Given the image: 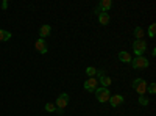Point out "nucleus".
<instances>
[{"instance_id":"f257e3e1","label":"nucleus","mask_w":156,"mask_h":116,"mask_svg":"<svg viewBox=\"0 0 156 116\" xmlns=\"http://www.w3.org/2000/svg\"><path fill=\"white\" fill-rule=\"evenodd\" d=\"M148 64H150V63H148L147 57H144V55L136 57L134 60H131V66H133L134 69H147Z\"/></svg>"},{"instance_id":"f03ea898","label":"nucleus","mask_w":156,"mask_h":116,"mask_svg":"<svg viewBox=\"0 0 156 116\" xmlns=\"http://www.w3.org/2000/svg\"><path fill=\"white\" fill-rule=\"evenodd\" d=\"M95 96H97V100L100 102V104H105V102H108L109 97H111L109 89H108V88H103V86L95 89Z\"/></svg>"},{"instance_id":"7ed1b4c3","label":"nucleus","mask_w":156,"mask_h":116,"mask_svg":"<svg viewBox=\"0 0 156 116\" xmlns=\"http://www.w3.org/2000/svg\"><path fill=\"white\" fill-rule=\"evenodd\" d=\"M67 102H69V94L67 93H61L59 96H58V99H56V108H58V113L59 114H62V110L67 107Z\"/></svg>"},{"instance_id":"20e7f679","label":"nucleus","mask_w":156,"mask_h":116,"mask_svg":"<svg viewBox=\"0 0 156 116\" xmlns=\"http://www.w3.org/2000/svg\"><path fill=\"white\" fill-rule=\"evenodd\" d=\"M133 50H134L136 57L144 55V52L147 50V43H145L144 39H134V43H133Z\"/></svg>"},{"instance_id":"39448f33","label":"nucleus","mask_w":156,"mask_h":116,"mask_svg":"<svg viewBox=\"0 0 156 116\" xmlns=\"http://www.w3.org/2000/svg\"><path fill=\"white\" fill-rule=\"evenodd\" d=\"M133 88L139 93V96H144V94L147 93V82H145L144 79H136V80L133 82Z\"/></svg>"},{"instance_id":"423d86ee","label":"nucleus","mask_w":156,"mask_h":116,"mask_svg":"<svg viewBox=\"0 0 156 116\" xmlns=\"http://www.w3.org/2000/svg\"><path fill=\"white\" fill-rule=\"evenodd\" d=\"M112 6V2L111 0H101L98 3V6L95 8V14H100V13H108Z\"/></svg>"},{"instance_id":"0eeeda50","label":"nucleus","mask_w":156,"mask_h":116,"mask_svg":"<svg viewBox=\"0 0 156 116\" xmlns=\"http://www.w3.org/2000/svg\"><path fill=\"white\" fill-rule=\"evenodd\" d=\"M97 86H98V80L94 79V77H89V79L84 82V89L89 91V93H94L97 89Z\"/></svg>"},{"instance_id":"6e6552de","label":"nucleus","mask_w":156,"mask_h":116,"mask_svg":"<svg viewBox=\"0 0 156 116\" xmlns=\"http://www.w3.org/2000/svg\"><path fill=\"white\" fill-rule=\"evenodd\" d=\"M34 47L39 54H47V50H48V46H47V41L42 39V38H39V39H36L34 43Z\"/></svg>"},{"instance_id":"1a4fd4ad","label":"nucleus","mask_w":156,"mask_h":116,"mask_svg":"<svg viewBox=\"0 0 156 116\" xmlns=\"http://www.w3.org/2000/svg\"><path fill=\"white\" fill-rule=\"evenodd\" d=\"M108 102H109V105H111V107H114V108H115V107H119V105L122 104V102H123V96H122V94H114V96H111V97H109V100H108Z\"/></svg>"},{"instance_id":"9d476101","label":"nucleus","mask_w":156,"mask_h":116,"mask_svg":"<svg viewBox=\"0 0 156 116\" xmlns=\"http://www.w3.org/2000/svg\"><path fill=\"white\" fill-rule=\"evenodd\" d=\"M98 83H100L103 88H108V86H111L112 79H111L109 75H100V80H98Z\"/></svg>"},{"instance_id":"9b49d317","label":"nucleus","mask_w":156,"mask_h":116,"mask_svg":"<svg viewBox=\"0 0 156 116\" xmlns=\"http://www.w3.org/2000/svg\"><path fill=\"white\" fill-rule=\"evenodd\" d=\"M50 33H51V27H50V25H42L41 30H39V36H41L42 39H44V38H47Z\"/></svg>"},{"instance_id":"f8f14e48","label":"nucleus","mask_w":156,"mask_h":116,"mask_svg":"<svg viewBox=\"0 0 156 116\" xmlns=\"http://www.w3.org/2000/svg\"><path fill=\"white\" fill-rule=\"evenodd\" d=\"M98 22L101 25H108L109 24V13H100L98 14Z\"/></svg>"},{"instance_id":"ddd939ff","label":"nucleus","mask_w":156,"mask_h":116,"mask_svg":"<svg viewBox=\"0 0 156 116\" xmlns=\"http://www.w3.org/2000/svg\"><path fill=\"white\" fill-rule=\"evenodd\" d=\"M119 60H120V61H123V63H131L133 57L129 55L128 52H123V50H122V52L119 54Z\"/></svg>"},{"instance_id":"4468645a","label":"nucleus","mask_w":156,"mask_h":116,"mask_svg":"<svg viewBox=\"0 0 156 116\" xmlns=\"http://www.w3.org/2000/svg\"><path fill=\"white\" fill-rule=\"evenodd\" d=\"M11 38V33L6 30H0V41H8Z\"/></svg>"},{"instance_id":"2eb2a0df","label":"nucleus","mask_w":156,"mask_h":116,"mask_svg":"<svg viewBox=\"0 0 156 116\" xmlns=\"http://www.w3.org/2000/svg\"><path fill=\"white\" fill-rule=\"evenodd\" d=\"M134 36L137 38V39H142V38H144V30H142V27L134 28Z\"/></svg>"},{"instance_id":"dca6fc26","label":"nucleus","mask_w":156,"mask_h":116,"mask_svg":"<svg viewBox=\"0 0 156 116\" xmlns=\"http://www.w3.org/2000/svg\"><path fill=\"white\" fill-rule=\"evenodd\" d=\"M44 108H45L47 111H50V113H58V108H56L55 104H45Z\"/></svg>"},{"instance_id":"f3484780","label":"nucleus","mask_w":156,"mask_h":116,"mask_svg":"<svg viewBox=\"0 0 156 116\" xmlns=\"http://www.w3.org/2000/svg\"><path fill=\"white\" fill-rule=\"evenodd\" d=\"M154 33H156V24H151L148 27V36L150 38H154Z\"/></svg>"},{"instance_id":"a211bd4d","label":"nucleus","mask_w":156,"mask_h":116,"mask_svg":"<svg viewBox=\"0 0 156 116\" xmlns=\"http://www.w3.org/2000/svg\"><path fill=\"white\" fill-rule=\"evenodd\" d=\"M86 74H87V75H95V74H97V69L92 68V66H89V68L86 69Z\"/></svg>"},{"instance_id":"6ab92c4d","label":"nucleus","mask_w":156,"mask_h":116,"mask_svg":"<svg viewBox=\"0 0 156 116\" xmlns=\"http://www.w3.org/2000/svg\"><path fill=\"white\" fill-rule=\"evenodd\" d=\"M147 89H148V93H150V94H154V93H156V83H150Z\"/></svg>"},{"instance_id":"aec40b11","label":"nucleus","mask_w":156,"mask_h":116,"mask_svg":"<svg viewBox=\"0 0 156 116\" xmlns=\"http://www.w3.org/2000/svg\"><path fill=\"white\" fill-rule=\"evenodd\" d=\"M139 104H140V105H148L147 97H145V96H139Z\"/></svg>"},{"instance_id":"412c9836","label":"nucleus","mask_w":156,"mask_h":116,"mask_svg":"<svg viewBox=\"0 0 156 116\" xmlns=\"http://www.w3.org/2000/svg\"><path fill=\"white\" fill-rule=\"evenodd\" d=\"M2 8H3V9H6V8H8V2H6V0L2 3Z\"/></svg>"}]
</instances>
